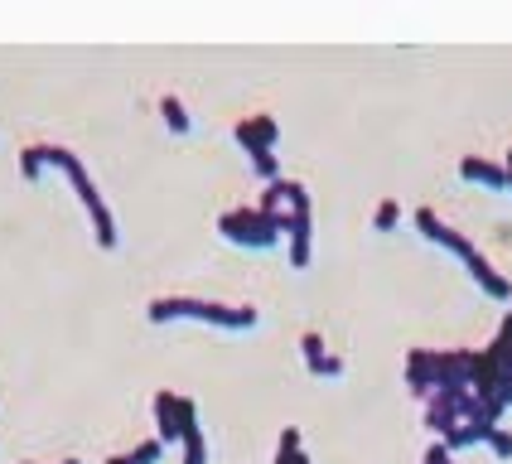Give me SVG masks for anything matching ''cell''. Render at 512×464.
I'll use <instances>...</instances> for the list:
<instances>
[{"mask_svg":"<svg viewBox=\"0 0 512 464\" xmlns=\"http://www.w3.org/2000/svg\"><path fill=\"white\" fill-rule=\"evenodd\" d=\"M150 324H174V319H194V324H213V329H232V334H247L261 324L256 305H218V300H194V295H160L145 305Z\"/></svg>","mask_w":512,"mask_h":464,"instance_id":"1","label":"cell"},{"mask_svg":"<svg viewBox=\"0 0 512 464\" xmlns=\"http://www.w3.org/2000/svg\"><path fill=\"white\" fill-rule=\"evenodd\" d=\"M39 155H44V170H63L68 174V184H73V194H78V203H83V213H87V223H92V237H97V247L102 252H112L116 242V218H112V208L102 203V189L92 184V174L83 170V160L68 150V145H39Z\"/></svg>","mask_w":512,"mask_h":464,"instance_id":"2","label":"cell"},{"mask_svg":"<svg viewBox=\"0 0 512 464\" xmlns=\"http://www.w3.org/2000/svg\"><path fill=\"white\" fill-rule=\"evenodd\" d=\"M218 232L228 237L232 247H247V252H271L285 237L281 218L276 213H261V208H232V213H223Z\"/></svg>","mask_w":512,"mask_h":464,"instance_id":"3","label":"cell"},{"mask_svg":"<svg viewBox=\"0 0 512 464\" xmlns=\"http://www.w3.org/2000/svg\"><path fill=\"white\" fill-rule=\"evenodd\" d=\"M281 228H285V247H290V266H295V271H305V266L314 261V218H310V203H300V208L281 213Z\"/></svg>","mask_w":512,"mask_h":464,"instance_id":"4","label":"cell"},{"mask_svg":"<svg viewBox=\"0 0 512 464\" xmlns=\"http://www.w3.org/2000/svg\"><path fill=\"white\" fill-rule=\"evenodd\" d=\"M232 141L247 150V160L256 155H276V141H281V126H276V116H242L237 126H232Z\"/></svg>","mask_w":512,"mask_h":464,"instance_id":"5","label":"cell"},{"mask_svg":"<svg viewBox=\"0 0 512 464\" xmlns=\"http://www.w3.org/2000/svg\"><path fill=\"white\" fill-rule=\"evenodd\" d=\"M411 223H416V232H421L426 242H435V247H445V252H455L459 261H469L474 252H479V247H474V242H469L464 232L450 228V223H440V218H435L430 208H416V218H411Z\"/></svg>","mask_w":512,"mask_h":464,"instance_id":"6","label":"cell"},{"mask_svg":"<svg viewBox=\"0 0 512 464\" xmlns=\"http://www.w3.org/2000/svg\"><path fill=\"white\" fill-rule=\"evenodd\" d=\"M300 353H305V368H310L319 382H339L343 377V358L339 353H329V344H324V334H305L300 339Z\"/></svg>","mask_w":512,"mask_h":464,"instance_id":"7","label":"cell"},{"mask_svg":"<svg viewBox=\"0 0 512 464\" xmlns=\"http://www.w3.org/2000/svg\"><path fill=\"white\" fill-rule=\"evenodd\" d=\"M435 348H411L406 353V387H411V397H421L430 402L435 397Z\"/></svg>","mask_w":512,"mask_h":464,"instance_id":"8","label":"cell"},{"mask_svg":"<svg viewBox=\"0 0 512 464\" xmlns=\"http://www.w3.org/2000/svg\"><path fill=\"white\" fill-rule=\"evenodd\" d=\"M464 266H469V276H474V286L484 290L488 300H503V305H512V281H508V276H503V271H498V266H493V261L484 257V252H474V257L464 261Z\"/></svg>","mask_w":512,"mask_h":464,"instance_id":"9","label":"cell"},{"mask_svg":"<svg viewBox=\"0 0 512 464\" xmlns=\"http://www.w3.org/2000/svg\"><path fill=\"white\" fill-rule=\"evenodd\" d=\"M459 179L479 184V189H508V170L498 160H484V155H464L459 160Z\"/></svg>","mask_w":512,"mask_h":464,"instance_id":"10","label":"cell"},{"mask_svg":"<svg viewBox=\"0 0 512 464\" xmlns=\"http://www.w3.org/2000/svg\"><path fill=\"white\" fill-rule=\"evenodd\" d=\"M155 440L165 450L179 445V392H155Z\"/></svg>","mask_w":512,"mask_h":464,"instance_id":"11","label":"cell"},{"mask_svg":"<svg viewBox=\"0 0 512 464\" xmlns=\"http://www.w3.org/2000/svg\"><path fill=\"white\" fill-rule=\"evenodd\" d=\"M488 431H493V426H474V421H464V426H455V431L445 435V450H450V455H459V450H474V445H484V440H488Z\"/></svg>","mask_w":512,"mask_h":464,"instance_id":"12","label":"cell"},{"mask_svg":"<svg viewBox=\"0 0 512 464\" xmlns=\"http://www.w3.org/2000/svg\"><path fill=\"white\" fill-rule=\"evenodd\" d=\"M276 464H310V455H305V440H300V431H295V426H285L281 440H276Z\"/></svg>","mask_w":512,"mask_h":464,"instance_id":"13","label":"cell"},{"mask_svg":"<svg viewBox=\"0 0 512 464\" xmlns=\"http://www.w3.org/2000/svg\"><path fill=\"white\" fill-rule=\"evenodd\" d=\"M160 116H165V126H170L174 136H189L194 131V116H189V107L179 97H160Z\"/></svg>","mask_w":512,"mask_h":464,"instance_id":"14","label":"cell"},{"mask_svg":"<svg viewBox=\"0 0 512 464\" xmlns=\"http://www.w3.org/2000/svg\"><path fill=\"white\" fill-rule=\"evenodd\" d=\"M160 460H165V445H160V440L150 435V440H141L136 450H126V455H112L107 464H160Z\"/></svg>","mask_w":512,"mask_h":464,"instance_id":"15","label":"cell"},{"mask_svg":"<svg viewBox=\"0 0 512 464\" xmlns=\"http://www.w3.org/2000/svg\"><path fill=\"white\" fill-rule=\"evenodd\" d=\"M372 228H377V232H397L401 228V203H392V199L377 203V213H372Z\"/></svg>","mask_w":512,"mask_h":464,"instance_id":"16","label":"cell"},{"mask_svg":"<svg viewBox=\"0 0 512 464\" xmlns=\"http://www.w3.org/2000/svg\"><path fill=\"white\" fill-rule=\"evenodd\" d=\"M484 445L493 450V455H498V460H512V431H503V426H493Z\"/></svg>","mask_w":512,"mask_h":464,"instance_id":"17","label":"cell"},{"mask_svg":"<svg viewBox=\"0 0 512 464\" xmlns=\"http://www.w3.org/2000/svg\"><path fill=\"white\" fill-rule=\"evenodd\" d=\"M252 174L256 179H266V184H276V179H281V160H276V155H256Z\"/></svg>","mask_w":512,"mask_h":464,"instance_id":"18","label":"cell"},{"mask_svg":"<svg viewBox=\"0 0 512 464\" xmlns=\"http://www.w3.org/2000/svg\"><path fill=\"white\" fill-rule=\"evenodd\" d=\"M421 464H455V455L445 450V440H435V445L426 450V460H421Z\"/></svg>","mask_w":512,"mask_h":464,"instance_id":"19","label":"cell"},{"mask_svg":"<svg viewBox=\"0 0 512 464\" xmlns=\"http://www.w3.org/2000/svg\"><path fill=\"white\" fill-rule=\"evenodd\" d=\"M503 170H508V189H512V150H508V160H503Z\"/></svg>","mask_w":512,"mask_h":464,"instance_id":"20","label":"cell"},{"mask_svg":"<svg viewBox=\"0 0 512 464\" xmlns=\"http://www.w3.org/2000/svg\"><path fill=\"white\" fill-rule=\"evenodd\" d=\"M63 464H83V460H63Z\"/></svg>","mask_w":512,"mask_h":464,"instance_id":"21","label":"cell"}]
</instances>
